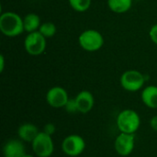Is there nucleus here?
<instances>
[{"instance_id": "6ab92c4d", "label": "nucleus", "mask_w": 157, "mask_h": 157, "mask_svg": "<svg viewBox=\"0 0 157 157\" xmlns=\"http://www.w3.org/2000/svg\"><path fill=\"white\" fill-rule=\"evenodd\" d=\"M149 37L151 39V40L157 45V23L155 24L154 26H152V28L149 30Z\"/></svg>"}, {"instance_id": "1a4fd4ad", "label": "nucleus", "mask_w": 157, "mask_h": 157, "mask_svg": "<svg viewBox=\"0 0 157 157\" xmlns=\"http://www.w3.org/2000/svg\"><path fill=\"white\" fill-rule=\"evenodd\" d=\"M135 146V135L130 133L121 132L115 139L114 148L118 155L121 156L130 155Z\"/></svg>"}, {"instance_id": "7ed1b4c3", "label": "nucleus", "mask_w": 157, "mask_h": 157, "mask_svg": "<svg viewBox=\"0 0 157 157\" xmlns=\"http://www.w3.org/2000/svg\"><path fill=\"white\" fill-rule=\"evenodd\" d=\"M78 44L86 52H98L104 45V37L99 31L93 29H88L81 32L79 35Z\"/></svg>"}, {"instance_id": "9b49d317", "label": "nucleus", "mask_w": 157, "mask_h": 157, "mask_svg": "<svg viewBox=\"0 0 157 157\" xmlns=\"http://www.w3.org/2000/svg\"><path fill=\"white\" fill-rule=\"evenodd\" d=\"M4 157H22L26 155L25 145L20 139H11L3 147Z\"/></svg>"}, {"instance_id": "4be33fe9", "label": "nucleus", "mask_w": 157, "mask_h": 157, "mask_svg": "<svg viewBox=\"0 0 157 157\" xmlns=\"http://www.w3.org/2000/svg\"><path fill=\"white\" fill-rule=\"evenodd\" d=\"M5 69V57L3 54L0 55V73H3Z\"/></svg>"}, {"instance_id": "39448f33", "label": "nucleus", "mask_w": 157, "mask_h": 157, "mask_svg": "<svg viewBox=\"0 0 157 157\" xmlns=\"http://www.w3.org/2000/svg\"><path fill=\"white\" fill-rule=\"evenodd\" d=\"M47 46V39L38 30L28 33L24 40V48L27 53L32 56L42 54Z\"/></svg>"}, {"instance_id": "2eb2a0df", "label": "nucleus", "mask_w": 157, "mask_h": 157, "mask_svg": "<svg viewBox=\"0 0 157 157\" xmlns=\"http://www.w3.org/2000/svg\"><path fill=\"white\" fill-rule=\"evenodd\" d=\"M109 8L117 14L128 12L133 4V0H107Z\"/></svg>"}, {"instance_id": "aec40b11", "label": "nucleus", "mask_w": 157, "mask_h": 157, "mask_svg": "<svg viewBox=\"0 0 157 157\" xmlns=\"http://www.w3.org/2000/svg\"><path fill=\"white\" fill-rule=\"evenodd\" d=\"M55 131H56V127H55V125H54L53 123H52V122H49V123L45 124V126L43 127V132H44L45 133L51 135V136H52V134H54Z\"/></svg>"}, {"instance_id": "f8f14e48", "label": "nucleus", "mask_w": 157, "mask_h": 157, "mask_svg": "<svg viewBox=\"0 0 157 157\" xmlns=\"http://www.w3.org/2000/svg\"><path fill=\"white\" fill-rule=\"evenodd\" d=\"M40 133L39 129L32 123H23L17 129L18 138L26 143H32L37 135Z\"/></svg>"}, {"instance_id": "412c9836", "label": "nucleus", "mask_w": 157, "mask_h": 157, "mask_svg": "<svg viewBox=\"0 0 157 157\" xmlns=\"http://www.w3.org/2000/svg\"><path fill=\"white\" fill-rule=\"evenodd\" d=\"M150 126L152 128V130H154L155 132H157V115L154 116L151 121H150Z\"/></svg>"}, {"instance_id": "0eeeda50", "label": "nucleus", "mask_w": 157, "mask_h": 157, "mask_svg": "<svg viewBox=\"0 0 157 157\" xmlns=\"http://www.w3.org/2000/svg\"><path fill=\"white\" fill-rule=\"evenodd\" d=\"M86 149L84 138L78 134H70L66 136L62 143L63 152L71 157H75L83 154Z\"/></svg>"}, {"instance_id": "423d86ee", "label": "nucleus", "mask_w": 157, "mask_h": 157, "mask_svg": "<svg viewBox=\"0 0 157 157\" xmlns=\"http://www.w3.org/2000/svg\"><path fill=\"white\" fill-rule=\"evenodd\" d=\"M32 150L37 157H50L54 152V144L51 135L40 132L31 143Z\"/></svg>"}, {"instance_id": "5701e85b", "label": "nucleus", "mask_w": 157, "mask_h": 157, "mask_svg": "<svg viewBox=\"0 0 157 157\" xmlns=\"http://www.w3.org/2000/svg\"><path fill=\"white\" fill-rule=\"evenodd\" d=\"M22 157H35V156H33V155H28V154H26V155H24Z\"/></svg>"}, {"instance_id": "4468645a", "label": "nucleus", "mask_w": 157, "mask_h": 157, "mask_svg": "<svg viewBox=\"0 0 157 157\" xmlns=\"http://www.w3.org/2000/svg\"><path fill=\"white\" fill-rule=\"evenodd\" d=\"M23 25L24 30L28 33L38 31L41 25L40 17L36 13H29L23 17Z\"/></svg>"}, {"instance_id": "dca6fc26", "label": "nucleus", "mask_w": 157, "mask_h": 157, "mask_svg": "<svg viewBox=\"0 0 157 157\" xmlns=\"http://www.w3.org/2000/svg\"><path fill=\"white\" fill-rule=\"evenodd\" d=\"M70 6L76 12H86L90 6L92 0H68Z\"/></svg>"}, {"instance_id": "a211bd4d", "label": "nucleus", "mask_w": 157, "mask_h": 157, "mask_svg": "<svg viewBox=\"0 0 157 157\" xmlns=\"http://www.w3.org/2000/svg\"><path fill=\"white\" fill-rule=\"evenodd\" d=\"M65 110L70 113V114H74V113H77L78 112V109H77V105L75 102V98H70L67 102V104L64 107Z\"/></svg>"}, {"instance_id": "f257e3e1", "label": "nucleus", "mask_w": 157, "mask_h": 157, "mask_svg": "<svg viewBox=\"0 0 157 157\" xmlns=\"http://www.w3.org/2000/svg\"><path fill=\"white\" fill-rule=\"evenodd\" d=\"M0 31L6 37H17L23 33V18L16 12L6 11L0 15Z\"/></svg>"}, {"instance_id": "20e7f679", "label": "nucleus", "mask_w": 157, "mask_h": 157, "mask_svg": "<svg viewBox=\"0 0 157 157\" xmlns=\"http://www.w3.org/2000/svg\"><path fill=\"white\" fill-rule=\"evenodd\" d=\"M120 83L124 90L129 92H137L144 87L145 76L138 70H128L121 75Z\"/></svg>"}, {"instance_id": "f3484780", "label": "nucleus", "mask_w": 157, "mask_h": 157, "mask_svg": "<svg viewBox=\"0 0 157 157\" xmlns=\"http://www.w3.org/2000/svg\"><path fill=\"white\" fill-rule=\"evenodd\" d=\"M39 31L46 38V39H50L52 38L57 31V28L55 26L54 23L50 22V21H46L44 23H41Z\"/></svg>"}, {"instance_id": "6e6552de", "label": "nucleus", "mask_w": 157, "mask_h": 157, "mask_svg": "<svg viewBox=\"0 0 157 157\" xmlns=\"http://www.w3.org/2000/svg\"><path fill=\"white\" fill-rule=\"evenodd\" d=\"M70 99L67 91L62 86H52L46 94V101L48 105L53 109L64 108Z\"/></svg>"}, {"instance_id": "f03ea898", "label": "nucleus", "mask_w": 157, "mask_h": 157, "mask_svg": "<svg viewBox=\"0 0 157 157\" xmlns=\"http://www.w3.org/2000/svg\"><path fill=\"white\" fill-rule=\"evenodd\" d=\"M117 127L121 132L135 134L141 126V118L133 109H124L117 116Z\"/></svg>"}, {"instance_id": "9d476101", "label": "nucleus", "mask_w": 157, "mask_h": 157, "mask_svg": "<svg viewBox=\"0 0 157 157\" xmlns=\"http://www.w3.org/2000/svg\"><path fill=\"white\" fill-rule=\"evenodd\" d=\"M78 112L82 114H86L92 110L95 105V98L90 91L82 90L75 98Z\"/></svg>"}, {"instance_id": "ddd939ff", "label": "nucleus", "mask_w": 157, "mask_h": 157, "mask_svg": "<svg viewBox=\"0 0 157 157\" xmlns=\"http://www.w3.org/2000/svg\"><path fill=\"white\" fill-rule=\"evenodd\" d=\"M141 98L143 103L149 109H157V86H147L141 93Z\"/></svg>"}]
</instances>
